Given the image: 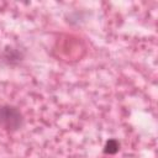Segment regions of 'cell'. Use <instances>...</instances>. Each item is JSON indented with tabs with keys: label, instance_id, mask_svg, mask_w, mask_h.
<instances>
[{
	"label": "cell",
	"instance_id": "cell-1",
	"mask_svg": "<svg viewBox=\"0 0 158 158\" xmlns=\"http://www.w3.org/2000/svg\"><path fill=\"white\" fill-rule=\"evenodd\" d=\"M22 125V115L12 105L0 106V127L6 131H16Z\"/></svg>",
	"mask_w": 158,
	"mask_h": 158
},
{
	"label": "cell",
	"instance_id": "cell-2",
	"mask_svg": "<svg viewBox=\"0 0 158 158\" xmlns=\"http://www.w3.org/2000/svg\"><path fill=\"white\" fill-rule=\"evenodd\" d=\"M118 147H120V144H118V142L116 139H109L106 142V144H105L104 152L106 154H114V153H116L118 151Z\"/></svg>",
	"mask_w": 158,
	"mask_h": 158
}]
</instances>
